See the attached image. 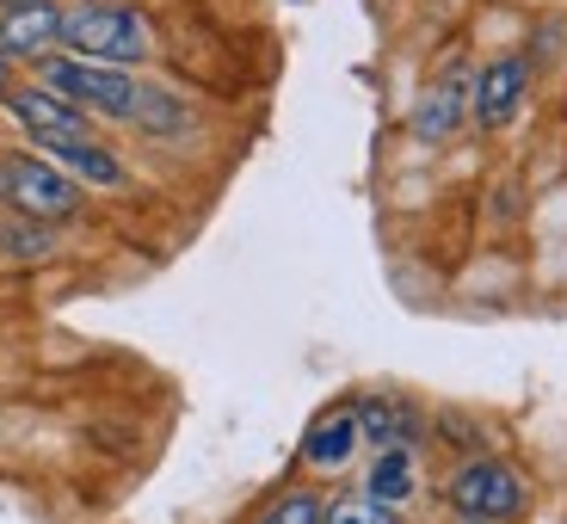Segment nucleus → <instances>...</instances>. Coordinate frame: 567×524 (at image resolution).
Returning <instances> with one entry per match:
<instances>
[{
	"label": "nucleus",
	"mask_w": 567,
	"mask_h": 524,
	"mask_svg": "<svg viewBox=\"0 0 567 524\" xmlns=\"http://www.w3.org/2000/svg\"><path fill=\"white\" fill-rule=\"evenodd\" d=\"M0 254H7V259H50V254H56V235H50L43 223L13 216V223H0Z\"/></svg>",
	"instance_id": "nucleus-14"
},
{
	"label": "nucleus",
	"mask_w": 567,
	"mask_h": 524,
	"mask_svg": "<svg viewBox=\"0 0 567 524\" xmlns=\"http://www.w3.org/2000/svg\"><path fill=\"white\" fill-rule=\"evenodd\" d=\"M62 43H69L81 62L130 74L148 56V19H142L130 0H81V7L62 13Z\"/></svg>",
	"instance_id": "nucleus-1"
},
{
	"label": "nucleus",
	"mask_w": 567,
	"mask_h": 524,
	"mask_svg": "<svg viewBox=\"0 0 567 524\" xmlns=\"http://www.w3.org/2000/svg\"><path fill=\"white\" fill-rule=\"evenodd\" d=\"M468 100H475L468 69H451L439 86H425V100L413 105V136H420V142L456 136V130H463V117H468Z\"/></svg>",
	"instance_id": "nucleus-10"
},
{
	"label": "nucleus",
	"mask_w": 567,
	"mask_h": 524,
	"mask_svg": "<svg viewBox=\"0 0 567 524\" xmlns=\"http://www.w3.org/2000/svg\"><path fill=\"white\" fill-rule=\"evenodd\" d=\"M7 93H13V62L0 56V100H7Z\"/></svg>",
	"instance_id": "nucleus-17"
},
{
	"label": "nucleus",
	"mask_w": 567,
	"mask_h": 524,
	"mask_svg": "<svg viewBox=\"0 0 567 524\" xmlns=\"http://www.w3.org/2000/svg\"><path fill=\"white\" fill-rule=\"evenodd\" d=\"M0 7H31V0H0Z\"/></svg>",
	"instance_id": "nucleus-18"
},
{
	"label": "nucleus",
	"mask_w": 567,
	"mask_h": 524,
	"mask_svg": "<svg viewBox=\"0 0 567 524\" xmlns=\"http://www.w3.org/2000/svg\"><path fill=\"white\" fill-rule=\"evenodd\" d=\"M444 506H451L456 524H512L530 506V482L506 456H468L444 482Z\"/></svg>",
	"instance_id": "nucleus-2"
},
{
	"label": "nucleus",
	"mask_w": 567,
	"mask_h": 524,
	"mask_svg": "<svg viewBox=\"0 0 567 524\" xmlns=\"http://www.w3.org/2000/svg\"><path fill=\"white\" fill-rule=\"evenodd\" d=\"M525 86H530V62L525 56H494L475 81V100H468V117L482 130H506L525 105Z\"/></svg>",
	"instance_id": "nucleus-6"
},
{
	"label": "nucleus",
	"mask_w": 567,
	"mask_h": 524,
	"mask_svg": "<svg viewBox=\"0 0 567 524\" xmlns=\"http://www.w3.org/2000/svg\"><path fill=\"white\" fill-rule=\"evenodd\" d=\"M254 524H327V494L321 487H284V494L266 500Z\"/></svg>",
	"instance_id": "nucleus-13"
},
{
	"label": "nucleus",
	"mask_w": 567,
	"mask_h": 524,
	"mask_svg": "<svg viewBox=\"0 0 567 524\" xmlns=\"http://www.w3.org/2000/svg\"><path fill=\"white\" fill-rule=\"evenodd\" d=\"M0 198L13 204V216L43 223V228L81 216V185L62 167H50L43 155H7L0 161Z\"/></svg>",
	"instance_id": "nucleus-4"
},
{
	"label": "nucleus",
	"mask_w": 567,
	"mask_h": 524,
	"mask_svg": "<svg viewBox=\"0 0 567 524\" xmlns=\"http://www.w3.org/2000/svg\"><path fill=\"white\" fill-rule=\"evenodd\" d=\"M358 451H364V439H358V420L352 408H333L321 413V420L302 432V469H315V475H340V469L358 463Z\"/></svg>",
	"instance_id": "nucleus-9"
},
{
	"label": "nucleus",
	"mask_w": 567,
	"mask_h": 524,
	"mask_svg": "<svg viewBox=\"0 0 567 524\" xmlns=\"http://www.w3.org/2000/svg\"><path fill=\"white\" fill-rule=\"evenodd\" d=\"M7 117H13L19 130H31V136L50 148V142H74V136H86V112H74L69 100H56L50 86H13L7 93Z\"/></svg>",
	"instance_id": "nucleus-7"
},
{
	"label": "nucleus",
	"mask_w": 567,
	"mask_h": 524,
	"mask_svg": "<svg viewBox=\"0 0 567 524\" xmlns=\"http://www.w3.org/2000/svg\"><path fill=\"white\" fill-rule=\"evenodd\" d=\"M62 38V7L31 0V7H0V56L7 62H43V50Z\"/></svg>",
	"instance_id": "nucleus-8"
},
{
	"label": "nucleus",
	"mask_w": 567,
	"mask_h": 524,
	"mask_svg": "<svg viewBox=\"0 0 567 524\" xmlns=\"http://www.w3.org/2000/svg\"><path fill=\"white\" fill-rule=\"evenodd\" d=\"M142 130H185V105L173 93H155V86H142V112H136Z\"/></svg>",
	"instance_id": "nucleus-16"
},
{
	"label": "nucleus",
	"mask_w": 567,
	"mask_h": 524,
	"mask_svg": "<svg viewBox=\"0 0 567 524\" xmlns=\"http://www.w3.org/2000/svg\"><path fill=\"white\" fill-rule=\"evenodd\" d=\"M364 494L377 500V506L401 512L420 494V451H377L364 469Z\"/></svg>",
	"instance_id": "nucleus-11"
},
{
	"label": "nucleus",
	"mask_w": 567,
	"mask_h": 524,
	"mask_svg": "<svg viewBox=\"0 0 567 524\" xmlns=\"http://www.w3.org/2000/svg\"><path fill=\"white\" fill-rule=\"evenodd\" d=\"M327 524H401V512L377 506V500L358 487V494H327Z\"/></svg>",
	"instance_id": "nucleus-15"
},
{
	"label": "nucleus",
	"mask_w": 567,
	"mask_h": 524,
	"mask_svg": "<svg viewBox=\"0 0 567 524\" xmlns=\"http://www.w3.org/2000/svg\"><path fill=\"white\" fill-rule=\"evenodd\" d=\"M43 155H50V167H62L69 173L74 185H124V161L112 155V148H105V142H93V136H74V142H50V148H43Z\"/></svg>",
	"instance_id": "nucleus-12"
},
{
	"label": "nucleus",
	"mask_w": 567,
	"mask_h": 524,
	"mask_svg": "<svg viewBox=\"0 0 567 524\" xmlns=\"http://www.w3.org/2000/svg\"><path fill=\"white\" fill-rule=\"evenodd\" d=\"M352 420H358V439L370 444V451H420L425 439V420L413 401L401 395H364L352 401Z\"/></svg>",
	"instance_id": "nucleus-5"
},
{
	"label": "nucleus",
	"mask_w": 567,
	"mask_h": 524,
	"mask_svg": "<svg viewBox=\"0 0 567 524\" xmlns=\"http://www.w3.org/2000/svg\"><path fill=\"white\" fill-rule=\"evenodd\" d=\"M38 86H50V93L69 100L74 112L124 117V124H136V112H142V81H130L124 69L81 62V56H43L38 62Z\"/></svg>",
	"instance_id": "nucleus-3"
}]
</instances>
